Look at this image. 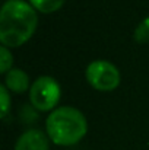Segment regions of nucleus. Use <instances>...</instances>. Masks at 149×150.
Segmentation results:
<instances>
[{
    "label": "nucleus",
    "mask_w": 149,
    "mask_h": 150,
    "mask_svg": "<svg viewBox=\"0 0 149 150\" xmlns=\"http://www.w3.org/2000/svg\"><path fill=\"white\" fill-rule=\"evenodd\" d=\"M38 25L37 10L24 0H7L0 10V42L15 48L28 42Z\"/></svg>",
    "instance_id": "nucleus-1"
},
{
    "label": "nucleus",
    "mask_w": 149,
    "mask_h": 150,
    "mask_svg": "<svg viewBox=\"0 0 149 150\" xmlns=\"http://www.w3.org/2000/svg\"><path fill=\"white\" fill-rule=\"evenodd\" d=\"M48 139L57 146H73L79 143L86 131L85 115L73 106H60L50 112L46 121Z\"/></svg>",
    "instance_id": "nucleus-2"
},
{
    "label": "nucleus",
    "mask_w": 149,
    "mask_h": 150,
    "mask_svg": "<svg viewBox=\"0 0 149 150\" xmlns=\"http://www.w3.org/2000/svg\"><path fill=\"white\" fill-rule=\"evenodd\" d=\"M60 96H61L60 85L56 79L50 76L38 77L31 85V89H29L31 105L41 112H47V111L53 112L56 106L58 105Z\"/></svg>",
    "instance_id": "nucleus-3"
},
{
    "label": "nucleus",
    "mask_w": 149,
    "mask_h": 150,
    "mask_svg": "<svg viewBox=\"0 0 149 150\" xmlns=\"http://www.w3.org/2000/svg\"><path fill=\"white\" fill-rule=\"evenodd\" d=\"M88 83L101 92H111L120 85V71L118 69L107 61V60H95L89 63L85 71Z\"/></svg>",
    "instance_id": "nucleus-4"
},
{
    "label": "nucleus",
    "mask_w": 149,
    "mask_h": 150,
    "mask_svg": "<svg viewBox=\"0 0 149 150\" xmlns=\"http://www.w3.org/2000/svg\"><path fill=\"white\" fill-rule=\"evenodd\" d=\"M48 136L40 130H28L16 140L15 150H50Z\"/></svg>",
    "instance_id": "nucleus-5"
},
{
    "label": "nucleus",
    "mask_w": 149,
    "mask_h": 150,
    "mask_svg": "<svg viewBox=\"0 0 149 150\" xmlns=\"http://www.w3.org/2000/svg\"><path fill=\"white\" fill-rule=\"evenodd\" d=\"M4 86L7 91L15 93H24L25 91L31 89L28 74L21 69H12L4 76Z\"/></svg>",
    "instance_id": "nucleus-6"
},
{
    "label": "nucleus",
    "mask_w": 149,
    "mask_h": 150,
    "mask_svg": "<svg viewBox=\"0 0 149 150\" xmlns=\"http://www.w3.org/2000/svg\"><path fill=\"white\" fill-rule=\"evenodd\" d=\"M64 1L66 0H29V4L41 13H53L57 12Z\"/></svg>",
    "instance_id": "nucleus-7"
},
{
    "label": "nucleus",
    "mask_w": 149,
    "mask_h": 150,
    "mask_svg": "<svg viewBox=\"0 0 149 150\" xmlns=\"http://www.w3.org/2000/svg\"><path fill=\"white\" fill-rule=\"evenodd\" d=\"M135 41L139 44L149 42V16L145 18L135 29Z\"/></svg>",
    "instance_id": "nucleus-8"
},
{
    "label": "nucleus",
    "mask_w": 149,
    "mask_h": 150,
    "mask_svg": "<svg viewBox=\"0 0 149 150\" xmlns=\"http://www.w3.org/2000/svg\"><path fill=\"white\" fill-rule=\"evenodd\" d=\"M12 64H13V55L9 51L7 47H0V73H7L9 70H12Z\"/></svg>",
    "instance_id": "nucleus-9"
},
{
    "label": "nucleus",
    "mask_w": 149,
    "mask_h": 150,
    "mask_svg": "<svg viewBox=\"0 0 149 150\" xmlns=\"http://www.w3.org/2000/svg\"><path fill=\"white\" fill-rule=\"evenodd\" d=\"M0 99H1V108H0V117L4 118L6 114L9 112L10 108V96H9V91L4 85L0 86Z\"/></svg>",
    "instance_id": "nucleus-10"
}]
</instances>
